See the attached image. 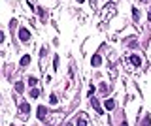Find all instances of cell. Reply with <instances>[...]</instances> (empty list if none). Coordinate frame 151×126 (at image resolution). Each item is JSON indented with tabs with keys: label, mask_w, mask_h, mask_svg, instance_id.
Segmentation results:
<instances>
[{
	"label": "cell",
	"mask_w": 151,
	"mask_h": 126,
	"mask_svg": "<svg viewBox=\"0 0 151 126\" xmlns=\"http://www.w3.org/2000/svg\"><path fill=\"white\" fill-rule=\"evenodd\" d=\"M19 40H21L23 43H27V42H30V32H29V28H19Z\"/></svg>",
	"instance_id": "2"
},
{
	"label": "cell",
	"mask_w": 151,
	"mask_h": 126,
	"mask_svg": "<svg viewBox=\"0 0 151 126\" xmlns=\"http://www.w3.org/2000/svg\"><path fill=\"white\" fill-rule=\"evenodd\" d=\"M36 115H38V119H40V120H45V117H47V107H45V105H40Z\"/></svg>",
	"instance_id": "5"
},
{
	"label": "cell",
	"mask_w": 151,
	"mask_h": 126,
	"mask_svg": "<svg viewBox=\"0 0 151 126\" xmlns=\"http://www.w3.org/2000/svg\"><path fill=\"white\" fill-rule=\"evenodd\" d=\"M100 90H102V92H106V90H108V87H106V83H102V85H100Z\"/></svg>",
	"instance_id": "17"
},
{
	"label": "cell",
	"mask_w": 151,
	"mask_h": 126,
	"mask_svg": "<svg viewBox=\"0 0 151 126\" xmlns=\"http://www.w3.org/2000/svg\"><path fill=\"white\" fill-rule=\"evenodd\" d=\"M15 90H17V92H23V83H21V81L15 83Z\"/></svg>",
	"instance_id": "14"
},
{
	"label": "cell",
	"mask_w": 151,
	"mask_h": 126,
	"mask_svg": "<svg viewBox=\"0 0 151 126\" xmlns=\"http://www.w3.org/2000/svg\"><path fill=\"white\" fill-rule=\"evenodd\" d=\"M66 126H74V124H72V123H66Z\"/></svg>",
	"instance_id": "19"
},
{
	"label": "cell",
	"mask_w": 151,
	"mask_h": 126,
	"mask_svg": "<svg viewBox=\"0 0 151 126\" xmlns=\"http://www.w3.org/2000/svg\"><path fill=\"white\" fill-rule=\"evenodd\" d=\"M148 19H149V21H151V10H149V13H148Z\"/></svg>",
	"instance_id": "18"
},
{
	"label": "cell",
	"mask_w": 151,
	"mask_h": 126,
	"mask_svg": "<svg viewBox=\"0 0 151 126\" xmlns=\"http://www.w3.org/2000/svg\"><path fill=\"white\" fill-rule=\"evenodd\" d=\"M30 60H32V58H30V55H25V57L21 58V62H19V64H21V68L29 66V64H30Z\"/></svg>",
	"instance_id": "9"
},
{
	"label": "cell",
	"mask_w": 151,
	"mask_h": 126,
	"mask_svg": "<svg viewBox=\"0 0 151 126\" xmlns=\"http://www.w3.org/2000/svg\"><path fill=\"white\" fill-rule=\"evenodd\" d=\"M91 2H93V0H91Z\"/></svg>",
	"instance_id": "22"
},
{
	"label": "cell",
	"mask_w": 151,
	"mask_h": 126,
	"mask_svg": "<svg viewBox=\"0 0 151 126\" xmlns=\"http://www.w3.org/2000/svg\"><path fill=\"white\" fill-rule=\"evenodd\" d=\"M91 64H93L94 68H98V66L102 64V57H100V55H93V58H91Z\"/></svg>",
	"instance_id": "6"
},
{
	"label": "cell",
	"mask_w": 151,
	"mask_h": 126,
	"mask_svg": "<svg viewBox=\"0 0 151 126\" xmlns=\"http://www.w3.org/2000/svg\"><path fill=\"white\" fill-rule=\"evenodd\" d=\"M89 100H91V105L94 107V111H96V113H104V109L100 107V104H98V100H96V98H94V96H91Z\"/></svg>",
	"instance_id": "4"
},
{
	"label": "cell",
	"mask_w": 151,
	"mask_h": 126,
	"mask_svg": "<svg viewBox=\"0 0 151 126\" xmlns=\"http://www.w3.org/2000/svg\"><path fill=\"white\" fill-rule=\"evenodd\" d=\"M121 126H127V123H125V120H123V124H121Z\"/></svg>",
	"instance_id": "20"
},
{
	"label": "cell",
	"mask_w": 151,
	"mask_h": 126,
	"mask_svg": "<svg viewBox=\"0 0 151 126\" xmlns=\"http://www.w3.org/2000/svg\"><path fill=\"white\" fill-rule=\"evenodd\" d=\"M53 68H55V70L59 68V57H55V58H53Z\"/></svg>",
	"instance_id": "16"
},
{
	"label": "cell",
	"mask_w": 151,
	"mask_h": 126,
	"mask_svg": "<svg viewBox=\"0 0 151 126\" xmlns=\"http://www.w3.org/2000/svg\"><path fill=\"white\" fill-rule=\"evenodd\" d=\"M78 2H79V4H81V2H83V0H78Z\"/></svg>",
	"instance_id": "21"
},
{
	"label": "cell",
	"mask_w": 151,
	"mask_h": 126,
	"mask_svg": "<svg viewBox=\"0 0 151 126\" xmlns=\"http://www.w3.org/2000/svg\"><path fill=\"white\" fill-rule=\"evenodd\" d=\"M104 105H106V109H108V111H112V109L115 107V100H112V98H108Z\"/></svg>",
	"instance_id": "10"
},
{
	"label": "cell",
	"mask_w": 151,
	"mask_h": 126,
	"mask_svg": "<svg viewBox=\"0 0 151 126\" xmlns=\"http://www.w3.org/2000/svg\"><path fill=\"white\" fill-rule=\"evenodd\" d=\"M78 126H89V123H87V115H85V113H81V115L78 117Z\"/></svg>",
	"instance_id": "7"
},
{
	"label": "cell",
	"mask_w": 151,
	"mask_h": 126,
	"mask_svg": "<svg viewBox=\"0 0 151 126\" xmlns=\"http://www.w3.org/2000/svg\"><path fill=\"white\" fill-rule=\"evenodd\" d=\"M57 102H59V98L55 96V94H51V98H49V104H53V105H55Z\"/></svg>",
	"instance_id": "15"
},
{
	"label": "cell",
	"mask_w": 151,
	"mask_h": 126,
	"mask_svg": "<svg viewBox=\"0 0 151 126\" xmlns=\"http://www.w3.org/2000/svg\"><path fill=\"white\" fill-rule=\"evenodd\" d=\"M19 111H21V117H23V119H25V117L29 115V111H30V105L27 104V102H23V104L19 105Z\"/></svg>",
	"instance_id": "3"
},
{
	"label": "cell",
	"mask_w": 151,
	"mask_h": 126,
	"mask_svg": "<svg viewBox=\"0 0 151 126\" xmlns=\"http://www.w3.org/2000/svg\"><path fill=\"white\" fill-rule=\"evenodd\" d=\"M36 83H38V79H36V77H29V87L36 89Z\"/></svg>",
	"instance_id": "11"
},
{
	"label": "cell",
	"mask_w": 151,
	"mask_h": 126,
	"mask_svg": "<svg viewBox=\"0 0 151 126\" xmlns=\"http://www.w3.org/2000/svg\"><path fill=\"white\" fill-rule=\"evenodd\" d=\"M130 62H132V66H142V58L138 55H130Z\"/></svg>",
	"instance_id": "8"
},
{
	"label": "cell",
	"mask_w": 151,
	"mask_h": 126,
	"mask_svg": "<svg viewBox=\"0 0 151 126\" xmlns=\"http://www.w3.org/2000/svg\"><path fill=\"white\" fill-rule=\"evenodd\" d=\"M132 17H134V21H138V19H140V11H138L136 8L132 10Z\"/></svg>",
	"instance_id": "13"
},
{
	"label": "cell",
	"mask_w": 151,
	"mask_h": 126,
	"mask_svg": "<svg viewBox=\"0 0 151 126\" xmlns=\"http://www.w3.org/2000/svg\"><path fill=\"white\" fill-rule=\"evenodd\" d=\"M40 96V90L38 89H32V90H30V98H38Z\"/></svg>",
	"instance_id": "12"
},
{
	"label": "cell",
	"mask_w": 151,
	"mask_h": 126,
	"mask_svg": "<svg viewBox=\"0 0 151 126\" xmlns=\"http://www.w3.org/2000/svg\"><path fill=\"white\" fill-rule=\"evenodd\" d=\"M115 13H117V6H115V2H110V4H106V8L102 10V19H104V21H110Z\"/></svg>",
	"instance_id": "1"
}]
</instances>
